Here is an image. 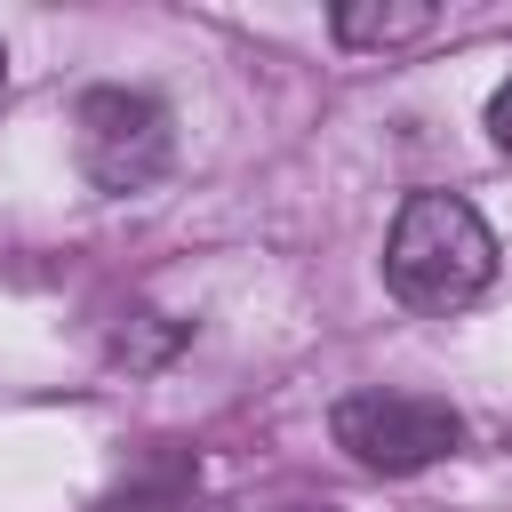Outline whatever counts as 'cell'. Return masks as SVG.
I'll use <instances>...</instances> for the list:
<instances>
[{"label":"cell","instance_id":"8992f818","mask_svg":"<svg viewBox=\"0 0 512 512\" xmlns=\"http://www.w3.org/2000/svg\"><path fill=\"white\" fill-rule=\"evenodd\" d=\"M280 512H336V504H280Z\"/></svg>","mask_w":512,"mask_h":512},{"label":"cell","instance_id":"52a82bcc","mask_svg":"<svg viewBox=\"0 0 512 512\" xmlns=\"http://www.w3.org/2000/svg\"><path fill=\"white\" fill-rule=\"evenodd\" d=\"M0 88H8V48H0Z\"/></svg>","mask_w":512,"mask_h":512},{"label":"cell","instance_id":"5b68a950","mask_svg":"<svg viewBox=\"0 0 512 512\" xmlns=\"http://www.w3.org/2000/svg\"><path fill=\"white\" fill-rule=\"evenodd\" d=\"M488 136H496V144L512 152V80H504V88L488 96Z\"/></svg>","mask_w":512,"mask_h":512},{"label":"cell","instance_id":"277c9868","mask_svg":"<svg viewBox=\"0 0 512 512\" xmlns=\"http://www.w3.org/2000/svg\"><path fill=\"white\" fill-rule=\"evenodd\" d=\"M328 32H336L344 48H392V40L432 32V8H424V0H400V8H360V0H344V8L328 16Z\"/></svg>","mask_w":512,"mask_h":512},{"label":"cell","instance_id":"3957f363","mask_svg":"<svg viewBox=\"0 0 512 512\" xmlns=\"http://www.w3.org/2000/svg\"><path fill=\"white\" fill-rule=\"evenodd\" d=\"M328 432L368 472H424V464L456 456L464 416L448 400H432V392H344L328 408Z\"/></svg>","mask_w":512,"mask_h":512},{"label":"cell","instance_id":"6da1fadb","mask_svg":"<svg viewBox=\"0 0 512 512\" xmlns=\"http://www.w3.org/2000/svg\"><path fill=\"white\" fill-rule=\"evenodd\" d=\"M496 280V232L456 192H408L384 240V288L408 312H456Z\"/></svg>","mask_w":512,"mask_h":512},{"label":"cell","instance_id":"7a4b0ae2","mask_svg":"<svg viewBox=\"0 0 512 512\" xmlns=\"http://www.w3.org/2000/svg\"><path fill=\"white\" fill-rule=\"evenodd\" d=\"M72 160L96 192H144L168 176L176 160V128H168V104L144 96V88H88L80 112H72Z\"/></svg>","mask_w":512,"mask_h":512}]
</instances>
